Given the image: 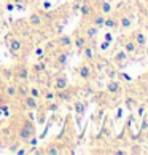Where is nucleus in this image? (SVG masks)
Returning a JSON list of instances; mask_svg holds the SVG:
<instances>
[{
    "label": "nucleus",
    "mask_w": 148,
    "mask_h": 155,
    "mask_svg": "<svg viewBox=\"0 0 148 155\" xmlns=\"http://www.w3.org/2000/svg\"><path fill=\"white\" fill-rule=\"evenodd\" d=\"M13 2H14V3H24L26 0H13Z\"/></svg>",
    "instance_id": "nucleus-45"
},
{
    "label": "nucleus",
    "mask_w": 148,
    "mask_h": 155,
    "mask_svg": "<svg viewBox=\"0 0 148 155\" xmlns=\"http://www.w3.org/2000/svg\"><path fill=\"white\" fill-rule=\"evenodd\" d=\"M97 34H99V27H96L94 24H91L86 27V31H84V35H86L88 40H93L97 37Z\"/></svg>",
    "instance_id": "nucleus-18"
},
{
    "label": "nucleus",
    "mask_w": 148,
    "mask_h": 155,
    "mask_svg": "<svg viewBox=\"0 0 148 155\" xmlns=\"http://www.w3.org/2000/svg\"><path fill=\"white\" fill-rule=\"evenodd\" d=\"M110 45H112V42H107V40H104V42H102L100 43V51H107V50H109L110 48Z\"/></svg>",
    "instance_id": "nucleus-33"
},
{
    "label": "nucleus",
    "mask_w": 148,
    "mask_h": 155,
    "mask_svg": "<svg viewBox=\"0 0 148 155\" xmlns=\"http://www.w3.org/2000/svg\"><path fill=\"white\" fill-rule=\"evenodd\" d=\"M143 110H145V106H139V109H137V114H139V117H142V115H143Z\"/></svg>",
    "instance_id": "nucleus-37"
},
{
    "label": "nucleus",
    "mask_w": 148,
    "mask_h": 155,
    "mask_svg": "<svg viewBox=\"0 0 148 155\" xmlns=\"http://www.w3.org/2000/svg\"><path fill=\"white\" fill-rule=\"evenodd\" d=\"M81 51H83V56L86 58V61L94 59V48H93V45H86Z\"/></svg>",
    "instance_id": "nucleus-25"
},
{
    "label": "nucleus",
    "mask_w": 148,
    "mask_h": 155,
    "mask_svg": "<svg viewBox=\"0 0 148 155\" xmlns=\"http://www.w3.org/2000/svg\"><path fill=\"white\" fill-rule=\"evenodd\" d=\"M2 78H5L7 82H11V78H13V69H2Z\"/></svg>",
    "instance_id": "nucleus-29"
},
{
    "label": "nucleus",
    "mask_w": 148,
    "mask_h": 155,
    "mask_svg": "<svg viewBox=\"0 0 148 155\" xmlns=\"http://www.w3.org/2000/svg\"><path fill=\"white\" fill-rule=\"evenodd\" d=\"M42 22H43V16L40 15V13H37V11L29 16V24L30 26H35L37 27V26H42Z\"/></svg>",
    "instance_id": "nucleus-21"
},
{
    "label": "nucleus",
    "mask_w": 148,
    "mask_h": 155,
    "mask_svg": "<svg viewBox=\"0 0 148 155\" xmlns=\"http://www.w3.org/2000/svg\"><path fill=\"white\" fill-rule=\"evenodd\" d=\"M29 94L32 97H35V99H38V97H42V90L37 87H29Z\"/></svg>",
    "instance_id": "nucleus-28"
},
{
    "label": "nucleus",
    "mask_w": 148,
    "mask_h": 155,
    "mask_svg": "<svg viewBox=\"0 0 148 155\" xmlns=\"http://www.w3.org/2000/svg\"><path fill=\"white\" fill-rule=\"evenodd\" d=\"M3 94L7 96V99H16V97H18V90H16V85L8 82V85L3 90Z\"/></svg>",
    "instance_id": "nucleus-9"
},
{
    "label": "nucleus",
    "mask_w": 148,
    "mask_h": 155,
    "mask_svg": "<svg viewBox=\"0 0 148 155\" xmlns=\"http://www.w3.org/2000/svg\"><path fill=\"white\" fill-rule=\"evenodd\" d=\"M22 48H24V43H22V40L18 38V37L11 38L8 42V50L11 51V54H14V56H18L22 51Z\"/></svg>",
    "instance_id": "nucleus-5"
},
{
    "label": "nucleus",
    "mask_w": 148,
    "mask_h": 155,
    "mask_svg": "<svg viewBox=\"0 0 148 155\" xmlns=\"http://www.w3.org/2000/svg\"><path fill=\"white\" fill-rule=\"evenodd\" d=\"M129 58V54L126 53L124 50H119L115 53V56H113V62H116V64H124V62L128 61Z\"/></svg>",
    "instance_id": "nucleus-14"
},
{
    "label": "nucleus",
    "mask_w": 148,
    "mask_h": 155,
    "mask_svg": "<svg viewBox=\"0 0 148 155\" xmlns=\"http://www.w3.org/2000/svg\"><path fill=\"white\" fill-rule=\"evenodd\" d=\"M37 133H35V125H33V120L32 118H26L24 120V125L19 128L18 131V137L19 141L22 142H29L30 137H33Z\"/></svg>",
    "instance_id": "nucleus-1"
},
{
    "label": "nucleus",
    "mask_w": 148,
    "mask_h": 155,
    "mask_svg": "<svg viewBox=\"0 0 148 155\" xmlns=\"http://www.w3.org/2000/svg\"><path fill=\"white\" fill-rule=\"evenodd\" d=\"M43 10H51V3L49 2H45L43 3Z\"/></svg>",
    "instance_id": "nucleus-40"
},
{
    "label": "nucleus",
    "mask_w": 148,
    "mask_h": 155,
    "mask_svg": "<svg viewBox=\"0 0 148 155\" xmlns=\"http://www.w3.org/2000/svg\"><path fill=\"white\" fill-rule=\"evenodd\" d=\"M22 104H24L26 109H29V110H37V109H38L37 99H35V97H32L30 94H27V96L22 97Z\"/></svg>",
    "instance_id": "nucleus-8"
},
{
    "label": "nucleus",
    "mask_w": 148,
    "mask_h": 155,
    "mask_svg": "<svg viewBox=\"0 0 148 155\" xmlns=\"http://www.w3.org/2000/svg\"><path fill=\"white\" fill-rule=\"evenodd\" d=\"M35 58L37 59H43L45 58V48L43 47H37L35 48Z\"/></svg>",
    "instance_id": "nucleus-31"
},
{
    "label": "nucleus",
    "mask_w": 148,
    "mask_h": 155,
    "mask_svg": "<svg viewBox=\"0 0 148 155\" xmlns=\"http://www.w3.org/2000/svg\"><path fill=\"white\" fill-rule=\"evenodd\" d=\"M88 45V38L86 35H77L75 38H73V47H75L78 51H81L84 47Z\"/></svg>",
    "instance_id": "nucleus-12"
},
{
    "label": "nucleus",
    "mask_w": 148,
    "mask_h": 155,
    "mask_svg": "<svg viewBox=\"0 0 148 155\" xmlns=\"http://www.w3.org/2000/svg\"><path fill=\"white\" fill-rule=\"evenodd\" d=\"M107 91L112 94H118L119 91H121V82H118V80H110V82L107 83Z\"/></svg>",
    "instance_id": "nucleus-11"
},
{
    "label": "nucleus",
    "mask_w": 148,
    "mask_h": 155,
    "mask_svg": "<svg viewBox=\"0 0 148 155\" xmlns=\"http://www.w3.org/2000/svg\"><path fill=\"white\" fill-rule=\"evenodd\" d=\"M73 109H75V114H77L78 117H83L84 112H86V102H83V101H75Z\"/></svg>",
    "instance_id": "nucleus-20"
},
{
    "label": "nucleus",
    "mask_w": 148,
    "mask_h": 155,
    "mask_svg": "<svg viewBox=\"0 0 148 155\" xmlns=\"http://www.w3.org/2000/svg\"><path fill=\"white\" fill-rule=\"evenodd\" d=\"M45 71H46V62H45L43 59H38L35 64L32 66V72L33 74H43Z\"/></svg>",
    "instance_id": "nucleus-22"
},
{
    "label": "nucleus",
    "mask_w": 148,
    "mask_h": 155,
    "mask_svg": "<svg viewBox=\"0 0 148 155\" xmlns=\"http://www.w3.org/2000/svg\"><path fill=\"white\" fill-rule=\"evenodd\" d=\"M132 104H134V101H132V99H128V101H126V106H128V109H132Z\"/></svg>",
    "instance_id": "nucleus-39"
},
{
    "label": "nucleus",
    "mask_w": 148,
    "mask_h": 155,
    "mask_svg": "<svg viewBox=\"0 0 148 155\" xmlns=\"http://www.w3.org/2000/svg\"><path fill=\"white\" fill-rule=\"evenodd\" d=\"M137 43L134 42V38H129V40H126V42L123 43V50L126 51L128 54H134L135 51H137Z\"/></svg>",
    "instance_id": "nucleus-10"
},
{
    "label": "nucleus",
    "mask_w": 148,
    "mask_h": 155,
    "mask_svg": "<svg viewBox=\"0 0 148 155\" xmlns=\"http://www.w3.org/2000/svg\"><path fill=\"white\" fill-rule=\"evenodd\" d=\"M16 90H18V97H24L29 94V85L27 83H18Z\"/></svg>",
    "instance_id": "nucleus-23"
},
{
    "label": "nucleus",
    "mask_w": 148,
    "mask_h": 155,
    "mask_svg": "<svg viewBox=\"0 0 148 155\" xmlns=\"http://www.w3.org/2000/svg\"><path fill=\"white\" fill-rule=\"evenodd\" d=\"M42 97L46 102L54 101L56 99V91H53V90H42Z\"/></svg>",
    "instance_id": "nucleus-27"
},
{
    "label": "nucleus",
    "mask_w": 148,
    "mask_h": 155,
    "mask_svg": "<svg viewBox=\"0 0 148 155\" xmlns=\"http://www.w3.org/2000/svg\"><path fill=\"white\" fill-rule=\"evenodd\" d=\"M29 74H30V71L26 64H18L13 69V77L16 80H21V82H26L29 78Z\"/></svg>",
    "instance_id": "nucleus-3"
},
{
    "label": "nucleus",
    "mask_w": 148,
    "mask_h": 155,
    "mask_svg": "<svg viewBox=\"0 0 148 155\" xmlns=\"http://www.w3.org/2000/svg\"><path fill=\"white\" fill-rule=\"evenodd\" d=\"M93 16V19H91V24H94L96 27H104V22H105V15L102 13H97V15H91Z\"/></svg>",
    "instance_id": "nucleus-15"
},
{
    "label": "nucleus",
    "mask_w": 148,
    "mask_h": 155,
    "mask_svg": "<svg viewBox=\"0 0 148 155\" xmlns=\"http://www.w3.org/2000/svg\"><path fill=\"white\" fill-rule=\"evenodd\" d=\"M134 42L137 43V47H145L146 45V35H145V32H142V31H137V32H134Z\"/></svg>",
    "instance_id": "nucleus-13"
},
{
    "label": "nucleus",
    "mask_w": 148,
    "mask_h": 155,
    "mask_svg": "<svg viewBox=\"0 0 148 155\" xmlns=\"http://www.w3.org/2000/svg\"><path fill=\"white\" fill-rule=\"evenodd\" d=\"M77 74L81 80H86L88 82V80H91L94 75V67L91 64H88V62H83V64L77 69Z\"/></svg>",
    "instance_id": "nucleus-2"
},
{
    "label": "nucleus",
    "mask_w": 148,
    "mask_h": 155,
    "mask_svg": "<svg viewBox=\"0 0 148 155\" xmlns=\"http://www.w3.org/2000/svg\"><path fill=\"white\" fill-rule=\"evenodd\" d=\"M45 153H48V155H58L59 153V149L56 147V146H49L46 150H45Z\"/></svg>",
    "instance_id": "nucleus-32"
},
{
    "label": "nucleus",
    "mask_w": 148,
    "mask_h": 155,
    "mask_svg": "<svg viewBox=\"0 0 148 155\" xmlns=\"http://www.w3.org/2000/svg\"><path fill=\"white\" fill-rule=\"evenodd\" d=\"M14 152H18L19 155H24V153H26V150H24V149H19V150H14Z\"/></svg>",
    "instance_id": "nucleus-43"
},
{
    "label": "nucleus",
    "mask_w": 148,
    "mask_h": 155,
    "mask_svg": "<svg viewBox=\"0 0 148 155\" xmlns=\"http://www.w3.org/2000/svg\"><path fill=\"white\" fill-rule=\"evenodd\" d=\"M123 115V109H118V112H116V117L119 118V117H121Z\"/></svg>",
    "instance_id": "nucleus-42"
},
{
    "label": "nucleus",
    "mask_w": 148,
    "mask_h": 155,
    "mask_svg": "<svg viewBox=\"0 0 148 155\" xmlns=\"http://www.w3.org/2000/svg\"><path fill=\"white\" fill-rule=\"evenodd\" d=\"M67 61H69V51H67V50H64V51H61V53L56 54V64L65 66Z\"/></svg>",
    "instance_id": "nucleus-17"
},
{
    "label": "nucleus",
    "mask_w": 148,
    "mask_h": 155,
    "mask_svg": "<svg viewBox=\"0 0 148 155\" xmlns=\"http://www.w3.org/2000/svg\"><path fill=\"white\" fill-rule=\"evenodd\" d=\"M56 97H58L61 102H69V101L73 99V91L69 90V87H67L61 91H56Z\"/></svg>",
    "instance_id": "nucleus-6"
},
{
    "label": "nucleus",
    "mask_w": 148,
    "mask_h": 155,
    "mask_svg": "<svg viewBox=\"0 0 148 155\" xmlns=\"http://www.w3.org/2000/svg\"><path fill=\"white\" fill-rule=\"evenodd\" d=\"M113 153H115V155H124V153H126V152H124V150H115V152H113Z\"/></svg>",
    "instance_id": "nucleus-41"
},
{
    "label": "nucleus",
    "mask_w": 148,
    "mask_h": 155,
    "mask_svg": "<svg viewBox=\"0 0 148 155\" xmlns=\"http://www.w3.org/2000/svg\"><path fill=\"white\" fill-rule=\"evenodd\" d=\"M99 10H100V13L102 15H110L112 13V11H113V7H112V3L110 2H105V0H104V2H100V7H99Z\"/></svg>",
    "instance_id": "nucleus-24"
},
{
    "label": "nucleus",
    "mask_w": 148,
    "mask_h": 155,
    "mask_svg": "<svg viewBox=\"0 0 148 155\" xmlns=\"http://www.w3.org/2000/svg\"><path fill=\"white\" fill-rule=\"evenodd\" d=\"M5 7H7V11H14L16 3H14V2H8L7 5H5Z\"/></svg>",
    "instance_id": "nucleus-34"
},
{
    "label": "nucleus",
    "mask_w": 148,
    "mask_h": 155,
    "mask_svg": "<svg viewBox=\"0 0 148 155\" xmlns=\"http://www.w3.org/2000/svg\"><path fill=\"white\" fill-rule=\"evenodd\" d=\"M146 31H148V22H146Z\"/></svg>",
    "instance_id": "nucleus-48"
},
{
    "label": "nucleus",
    "mask_w": 148,
    "mask_h": 155,
    "mask_svg": "<svg viewBox=\"0 0 148 155\" xmlns=\"http://www.w3.org/2000/svg\"><path fill=\"white\" fill-rule=\"evenodd\" d=\"M69 87V77L65 74H58L54 78H53V90L54 91H61Z\"/></svg>",
    "instance_id": "nucleus-4"
},
{
    "label": "nucleus",
    "mask_w": 148,
    "mask_h": 155,
    "mask_svg": "<svg viewBox=\"0 0 148 155\" xmlns=\"http://www.w3.org/2000/svg\"><path fill=\"white\" fill-rule=\"evenodd\" d=\"M142 150H140V147L139 146H134V149H132V150H131V153H140Z\"/></svg>",
    "instance_id": "nucleus-38"
},
{
    "label": "nucleus",
    "mask_w": 148,
    "mask_h": 155,
    "mask_svg": "<svg viewBox=\"0 0 148 155\" xmlns=\"http://www.w3.org/2000/svg\"><path fill=\"white\" fill-rule=\"evenodd\" d=\"M119 26H121V29H129L131 26H132V19H131V16H121V18L118 19Z\"/></svg>",
    "instance_id": "nucleus-26"
},
{
    "label": "nucleus",
    "mask_w": 148,
    "mask_h": 155,
    "mask_svg": "<svg viewBox=\"0 0 148 155\" xmlns=\"http://www.w3.org/2000/svg\"><path fill=\"white\" fill-rule=\"evenodd\" d=\"M58 45L62 50H69L73 47V38L70 35H59L58 37Z\"/></svg>",
    "instance_id": "nucleus-7"
},
{
    "label": "nucleus",
    "mask_w": 148,
    "mask_h": 155,
    "mask_svg": "<svg viewBox=\"0 0 148 155\" xmlns=\"http://www.w3.org/2000/svg\"><path fill=\"white\" fill-rule=\"evenodd\" d=\"M121 77H123V78H126V80H131V77L128 75V74H121Z\"/></svg>",
    "instance_id": "nucleus-44"
},
{
    "label": "nucleus",
    "mask_w": 148,
    "mask_h": 155,
    "mask_svg": "<svg viewBox=\"0 0 148 155\" xmlns=\"http://www.w3.org/2000/svg\"><path fill=\"white\" fill-rule=\"evenodd\" d=\"M118 26H119L118 18H115V16H105L104 27H107V29H116Z\"/></svg>",
    "instance_id": "nucleus-16"
},
{
    "label": "nucleus",
    "mask_w": 148,
    "mask_h": 155,
    "mask_svg": "<svg viewBox=\"0 0 148 155\" xmlns=\"http://www.w3.org/2000/svg\"><path fill=\"white\" fill-rule=\"evenodd\" d=\"M78 8H80V13H81L83 18H88V16L93 15V5L88 3V2L81 3V7H78Z\"/></svg>",
    "instance_id": "nucleus-19"
},
{
    "label": "nucleus",
    "mask_w": 148,
    "mask_h": 155,
    "mask_svg": "<svg viewBox=\"0 0 148 155\" xmlns=\"http://www.w3.org/2000/svg\"><path fill=\"white\" fill-rule=\"evenodd\" d=\"M2 69H3V67H2V66H0V77H2Z\"/></svg>",
    "instance_id": "nucleus-46"
},
{
    "label": "nucleus",
    "mask_w": 148,
    "mask_h": 155,
    "mask_svg": "<svg viewBox=\"0 0 148 155\" xmlns=\"http://www.w3.org/2000/svg\"><path fill=\"white\" fill-rule=\"evenodd\" d=\"M148 128V120L146 118H142V126H140V131H145Z\"/></svg>",
    "instance_id": "nucleus-35"
},
{
    "label": "nucleus",
    "mask_w": 148,
    "mask_h": 155,
    "mask_svg": "<svg viewBox=\"0 0 148 155\" xmlns=\"http://www.w3.org/2000/svg\"><path fill=\"white\" fill-rule=\"evenodd\" d=\"M46 109H48V110H51V112H56L59 109V102H56V99L54 101H49V102H46Z\"/></svg>",
    "instance_id": "nucleus-30"
},
{
    "label": "nucleus",
    "mask_w": 148,
    "mask_h": 155,
    "mask_svg": "<svg viewBox=\"0 0 148 155\" xmlns=\"http://www.w3.org/2000/svg\"><path fill=\"white\" fill-rule=\"evenodd\" d=\"M104 38L107 40V42H113V35H112V34H110V32H107Z\"/></svg>",
    "instance_id": "nucleus-36"
},
{
    "label": "nucleus",
    "mask_w": 148,
    "mask_h": 155,
    "mask_svg": "<svg viewBox=\"0 0 148 155\" xmlns=\"http://www.w3.org/2000/svg\"><path fill=\"white\" fill-rule=\"evenodd\" d=\"M0 93H2V82H0Z\"/></svg>",
    "instance_id": "nucleus-47"
}]
</instances>
